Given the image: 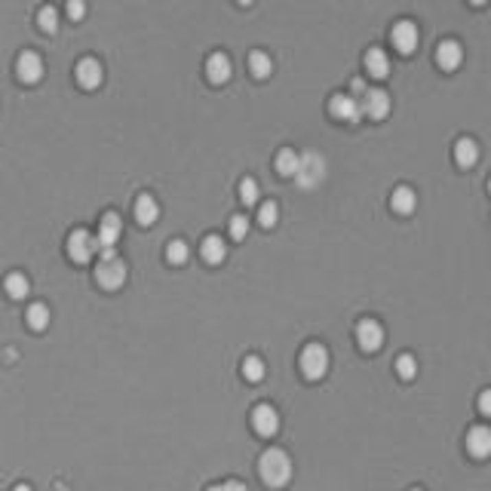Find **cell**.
<instances>
[{
  "mask_svg": "<svg viewBox=\"0 0 491 491\" xmlns=\"http://www.w3.org/2000/svg\"><path fill=\"white\" fill-rule=\"evenodd\" d=\"M200 252H203V261H206V264H221V261L227 258V246L221 237H206L200 246Z\"/></svg>",
  "mask_w": 491,
  "mask_h": 491,
  "instance_id": "obj_21",
  "label": "cell"
},
{
  "mask_svg": "<svg viewBox=\"0 0 491 491\" xmlns=\"http://www.w3.org/2000/svg\"><path fill=\"white\" fill-rule=\"evenodd\" d=\"M277 218H279V206L277 203H261V209H258V225L261 227H273L277 225Z\"/></svg>",
  "mask_w": 491,
  "mask_h": 491,
  "instance_id": "obj_28",
  "label": "cell"
},
{
  "mask_svg": "<svg viewBox=\"0 0 491 491\" xmlns=\"http://www.w3.org/2000/svg\"><path fill=\"white\" fill-rule=\"evenodd\" d=\"M470 3H476V6H482V3H488V0H470Z\"/></svg>",
  "mask_w": 491,
  "mask_h": 491,
  "instance_id": "obj_37",
  "label": "cell"
},
{
  "mask_svg": "<svg viewBox=\"0 0 491 491\" xmlns=\"http://www.w3.org/2000/svg\"><path fill=\"white\" fill-rule=\"evenodd\" d=\"M298 163H301V154H295L292 148H283L277 154V172L286 175V179H295V172H298Z\"/></svg>",
  "mask_w": 491,
  "mask_h": 491,
  "instance_id": "obj_24",
  "label": "cell"
},
{
  "mask_svg": "<svg viewBox=\"0 0 491 491\" xmlns=\"http://www.w3.org/2000/svg\"><path fill=\"white\" fill-rule=\"evenodd\" d=\"M65 12H68V19H83V12H87V0H65Z\"/></svg>",
  "mask_w": 491,
  "mask_h": 491,
  "instance_id": "obj_33",
  "label": "cell"
},
{
  "mask_svg": "<svg viewBox=\"0 0 491 491\" xmlns=\"http://www.w3.org/2000/svg\"><path fill=\"white\" fill-rule=\"evenodd\" d=\"M240 200L249 203V206H252V203H258V185H255L252 179H243V181H240Z\"/></svg>",
  "mask_w": 491,
  "mask_h": 491,
  "instance_id": "obj_31",
  "label": "cell"
},
{
  "mask_svg": "<svg viewBox=\"0 0 491 491\" xmlns=\"http://www.w3.org/2000/svg\"><path fill=\"white\" fill-rule=\"evenodd\" d=\"M455 160H457V166H464V169L476 166V160H479V145H476L473 139H457Z\"/></svg>",
  "mask_w": 491,
  "mask_h": 491,
  "instance_id": "obj_20",
  "label": "cell"
},
{
  "mask_svg": "<svg viewBox=\"0 0 491 491\" xmlns=\"http://www.w3.org/2000/svg\"><path fill=\"white\" fill-rule=\"evenodd\" d=\"M252 430L258 436H264V439L277 436V430H279L277 409H273V405H255V411H252Z\"/></svg>",
  "mask_w": 491,
  "mask_h": 491,
  "instance_id": "obj_6",
  "label": "cell"
},
{
  "mask_svg": "<svg viewBox=\"0 0 491 491\" xmlns=\"http://www.w3.org/2000/svg\"><path fill=\"white\" fill-rule=\"evenodd\" d=\"M329 111H332V117H338V120H344V123H356L359 117H363V108H359V102H356L353 95H344V93L332 95Z\"/></svg>",
  "mask_w": 491,
  "mask_h": 491,
  "instance_id": "obj_12",
  "label": "cell"
},
{
  "mask_svg": "<svg viewBox=\"0 0 491 491\" xmlns=\"http://www.w3.org/2000/svg\"><path fill=\"white\" fill-rule=\"evenodd\" d=\"M363 114L372 117V120H384V117L390 114V95L384 93V89H369V93L363 95Z\"/></svg>",
  "mask_w": 491,
  "mask_h": 491,
  "instance_id": "obj_13",
  "label": "cell"
},
{
  "mask_svg": "<svg viewBox=\"0 0 491 491\" xmlns=\"http://www.w3.org/2000/svg\"><path fill=\"white\" fill-rule=\"evenodd\" d=\"M390 206H393V212H399V215H411L418 209V194L411 191V187H396L390 196Z\"/></svg>",
  "mask_w": 491,
  "mask_h": 491,
  "instance_id": "obj_18",
  "label": "cell"
},
{
  "mask_svg": "<svg viewBox=\"0 0 491 491\" xmlns=\"http://www.w3.org/2000/svg\"><path fill=\"white\" fill-rule=\"evenodd\" d=\"M74 74H77V83H80L83 89H98L104 80V71H102V65H98V58H89V56L77 62Z\"/></svg>",
  "mask_w": 491,
  "mask_h": 491,
  "instance_id": "obj_9",
  "label": "cell"
},
{
  "mask_svg": "<svg viewBox=\"0 0 491 491\" xmlns=\"http://www.w3.org/2000/svg\"><path fill=\"white\" fill-rule=\"evenodd\" d=\"M37 25H41L47 34H56V28H58V10L56 6H43V10L37 12Z\"/></svg>",
  "mask_w": 491,
  "mask_h": 491,
  "instance_id": "obj_27",
  "label": "cell"
},
{
  "mask_svg": "<svg viewBox=\"0 0 491 491\" xmlns=\"http://www.w3.org/2000/svg\"><path fill=\"white\" fill-rule=\"evenodd\" d=\"M12 491H31V486H16Z\"/></svg>",
  "mask_w": 491,
  "mask_h": 491,
  "instance_id": "obj_36",
  "label": "cell"
},
{
  "mask_svg": "<svg viewBox=\"0 0 491 491\" xmlns=\"http://www.w3.org/2000/svg\"><path fill=\"white\" fill-rule=\"evenodd\" d=\"M3 289L6 295H10L12 301H22V298H28V292H31V283H28V277L25 273H10V277L3 279Z\"/></svg>",
  "mask_w": 491,
  "mask_h": 491,
  "instance_id": "obj_22",
  "label": "cell"
},
{
  "mask_svg": "<svg viewBox=\"0 0 491 491\" xmlns=\"http://www.w3.org/2000/svg\"><path fill=\"white\" fill-rule=\"evenodd\" d=\"M120 233H123V221H120V215L104 212V215H102V225H98V237H95L98 249H114V243L120 240Z\"/></svg>",
  "mask_w": 491,
  "mask_h": 491,
  "instance_id": "obj_11",
  "label": "cell"
},
{
  "mask_svg": "<svg viewBox=\"0 0 491 491\" xmlns=\"http://www.w3.org/2000/svg\"><path fill=\"white\" fill-rule=\"evenodd\" d=\"M209 491H246L243 482H221V486H212Z\"/></svg>",
  "mask_w": 491,
  "mask_h": 491,
  "instance_id": "obj_35",
  "label": "cell"
},
{
  "mask_svg": "<svg viewBox=\"0 0 491 491\" xmlns=\"http://www.w3.org/2000/svg\"><path fill=\"white\" fill-rule=\"evenodd\" d=\"M418 25L415 22H409V19H402V22H396L393 25V31H390V41H393V47H396L402 56H411V52L418 49Z\"/></svg>",
  "mask_w": 491,
  "mask_h": 491,
  "instance_id": "obj_5",
  "label": "cell"
},
{
  "mask_svg": "<svg viewBox=\"0 0 491 491\" xmlns=\"http://www.w3.org/2000/svg\"><path fill=\"white\" fill-rule=\"evenodd\" d=\"M258 473H261V479H264V486H271V488L289 486V479H292L289 455H286L283 448H267L258 461Z\"/></svg>",
  "mask_w": 491,
  "mask_h": 491,
  "instance_id": "obj_1",
  "label": "cell"
},
{
  "mask_svg": "<svg viewBox=\"0 0 491 491\" xmlns=\"http://www.w3.org/2000/svg\"><path fill=\"white\" fill-rule=\"evenodd\" d=\"M461 62H464V47L455 41V37H448V41H442L439 47H436V65H439L442 71L461 68Z\"/></svg>",
  "mask_w": 491,
  "mask_h": 491,
  "instance_id": "obj_14",
  "label": "cell"
},
{
  "mask_svg": "<svg viewBox=\"0 0 491 491\" xmlns=\"http://www.w3.org/2000/svg\"><path fill=\"white\" fill-rule=\"evenodd\" d=\"M467 451L476 457V461H486L491 457V427H470L467 433Z\"/></svg>",
  "mask_w": 491,
  "mask_h": 491,
  "instance_id": "obj_15",
  "label": "cell"
},
{
  "mask_svg": "<svg viewBox=\"0 0 491 491\" xmlns=\"http://www.w3.org/2000/svg\"><path fill=\"white\" fill-rule=\"evenodd\" d=\"M396 375L402 378V381H411V378L418 375V359L411 356V353H402V356L396 359Z\"/></svg>",
  "mask_w": 491,
  "mask_h": 491,
  "instance_id": "obj_26",
  "label": "cell"
},
{
  "mask_svg": "<svg viewBox=\"0 0 491 491\" xmlns=\"http://www.w3.org/2000/svg\"><path fill=\"white\" fill-rule=\"evenodd\" d=\"M365 71H369V77H375V80H384V77L390 74V58L384 49L372 47L365 52Z\"/></svg>",
  "mask_w": 491,
  "mask_h": 491,
  "instance_id": "obj_17",
  "label": "cell"
},
{
  "mask_svg": "<svg viewBox=\"0 0 491 491\" xmlns=\"http://www.w3.org/2000/svg\"><path fill=\"white\" fill-rule=\"evenodd\" d=\"M323 179H326V160H323V157H319L317 150H307V154H301L295 181H298L301 187H317Z\"/></svg>",
  "mask_w": 491,
  "mask_h": 491,
  "instance_id": "obj_3",
  "label": "cell"
},
{
  "mask_svg": "<svg viewBox=\"0 0 491 491\" xmlns=\"http://www.w3.org/2000/svg\"><path fill=\"white\" fill-rule=\"evenodd\" d=\"M16 74L22 83H41L43 77V58L37 52H22L16 58Z\"/></svg>",
  "mask_w": 491,
  "mask_h": 491,
  "instance_id": "obj_10",
  "label": "cell"
},
{
  "mask_svg": "<svg viewBox=\"0 0 491 491\" xmlns=\"http://www.w3.org/2000/svg\"><path fill=\"white\" fill-rule=\"evenodd\" d=\"M246 233H249V218L246 215H233L231 218V237L233 240H246Z\"/></svg>",
  "mask_w": 491,
  "mask_h": 491,
  "instance_id": "obj_32",
  "label": "cell"
},
{
  "mask_svg": "<svg viewBox=\"0 0 491 491\" xmlns=\"http://www.w3.org/2000/svg\"><path fill=\"white\" fill-rule=\"evenodd\" d=\"M237 3H243V6H249V3H252V0H237Z\"/></svg>",
  "mask_w": 491,
  "mask_h": 491,
  "instance_id": "obj_38",
  "label": "cell"
},
{
  "mask_svg": "<svg viewBox=\"0 0 491 491\" xmlns=\"http://www.w3.org/2000/svg\"><path fill=\"white\" fill-rule=\"evenodd\" d=\"M249 71H252V77H258V80H267V77H271V71H273L271 56H267V52H261V49H255L252 56H249Z\"/></svg>",
  "mask_w": 491,
  "mask_h": 491,
  "instance_id": "obj_23",
  "label": "cell"
},
{
  "mask_svg": "<svg viewBox=\"0 0 491 491\" xmlns=\"http://www.w3.org/2000/svg\"><path fill=\"white\" fill-rule=\"evenodd\" d=\"M356 341L365 353H375L378 347L384 344V326L378 323V319H363V323L356 326Z\"/></svg>",
  "mask_w": 491,
  "mask_h": 491,
  "instance_id": "obj_8",
  "label": "cell"
},
{
  "mask_svg": "<svg viewBox=\"0 0 491 491\" xmlns=\"http://www.w3.org/2000/svg\"><path fill=\"white\" fill-rule=\"evenodd\" d=\"M95 279H98V286L108 289V292L120 289V286L126 283V264H123L117 255L114 258H102L98 261V267H95Z\"/></svg>",
  "mask_w": 491,
  "mask_h": 491,
  "instance_id": "obj_4",
  "label": "cell"
},
{
  "mask_svg": "<svg viewBox=\"0 0 491 491\" xmlns=\"http://www.w3.org/2000/svg\"><path fill=\"white\" fill-rule=\"evenodd\" d=\"M231 58L225 56V52H212V56L206 58V77L212 83H227L231 80Z\"/></svg>",
  "mask_w": 491,
  "mask_h": 491,
  "instance_id": "obj_16",
  "label": "cell"
},
{
  "mask_svg": "<svg viewBox=\"0 0 491 491\" xmlns=\"http://www.w3.org/2000/svg\"><path fill=\"white\" fill-rule=\"evenodd\" d=\"M157 215H160V206H157V200L150 194H141L139 200H135V221L139 225H154L157 221Z\"/></svg>",
  "mask_w": 491,
  "mask_h": 491,
  "instance_id": "obj_19",
  "label": "cell"
},
{
  "mask_svg": "<svg viewBox=\"0 0 491 491\" xmlns=\"http://www.w3.org/2000/svg\"><path fill=\"white\" fill-rule=\"evenodd\" d=\"M95 249H98V243H95V237H89V231H74L68 237V255L77 264H87L95 255Z\"/></svg>",
  "mask_w": 491,
  "mask_h": 491,
  "instance_id": "obj_7",
  "label": "cell"
},
{
  "mask_svg": "<svg viewBox=\"0 0 491 491\" xmlns=\"http://www.w3.org/2000/svg\"><path fill=\"white\" fill-rule=\"evenodd\" d=\"M301 372H304L307 381H319V378L329 372V350H326L323 344H307L304 350H301V359H298Z\"/></svg>",
  "mask_w": 491,
  "mask_h": 491,
  "instance_id": "obj_2",
  "label": "cell"
},
{
  "mask_svg": "<svg viewBox=\"0 0 491 491\" xmlns=\"http://www.w3.org/2000/svg\"><path fill=\"white\" fill-rule=\"evenodd\" d=\"M166 258H169V264H185L187 261V243L172 240V243L166 246Z\"/></svg>",
  "mask_w": 491,
  "mask_h": 491,
  "instance_id": "obj_30",
  "label": "cell"
},
{
  "mask_svg": "<svg viewBox=\"0 0 491 491\" xmlns=\"http://www.w3.org/2000/svg\"><path fill=\"white\" fill-rule=\"evenodd\" d=\"M411 491H421V488H411Z\"/></svg>",
  "mask_w": 491,
  "mask_h": 491,
  "instance_id": "obj_40",
  "label": "cell"
},
{
  "mask_svg": "<svg viewBox=\"0 0 491 491\" xmlns=\"http://www.w3.org/2000/svg\"><path fill=\"white\" fill-rule=\"evenodd\" d=\"M488 191H491V181H488Z\"/></svg>",
  "mask_w": 491,
  "mask_h": 491,
  "instance_id": "obj_39",
  "label": "cell"
},
{
  "mask_svg": "<svg viewBox=\"0 0 491 491\" xmlns=\"http://www.w3.org/2000/svg\"><path fill=\"white\" fill-rule=\"evenodd\" d=\"M479 411L486 418H491V390H482L479 393Z\"/></svg>",
  "mask_w": 491,
  "mask_h": 491,
  "instance_id": "obj_34",
  "label": "cell"
},
{
  "mask_svg": "<svg viewBox=\"0 0 491 491\" xmlns=\"http://www.w3.org/2000/svg\"><path fill=\"white\" fill-rule=\"evenodd\" d=\"M25 319H28V326L34 332H43L49 326V307L47 304H41V301H37V304H31L28 307V313H25Z\"/></svg>",
  "mask_w": 491,
  "mask_h": 491,
  "instance_id": "obj_25",
  "label": "cell"
},
{
  "mask_svg": "<svg viewBox=\"0 0 491 491\" xmlns=\"http://www.w3.org/2000/svg\"><path fill=\"white\" fill-rule=\"evenodd\" d=\"M243 375H246V381L258 384L261 378H264V363H261L258 356H249L246 363H243Z\"/></svg>",
  "mask_w": 491,
  "mask_h": 491,
  "instance_id": "obj_29",
  "label": "cell"
}]
</instances>
